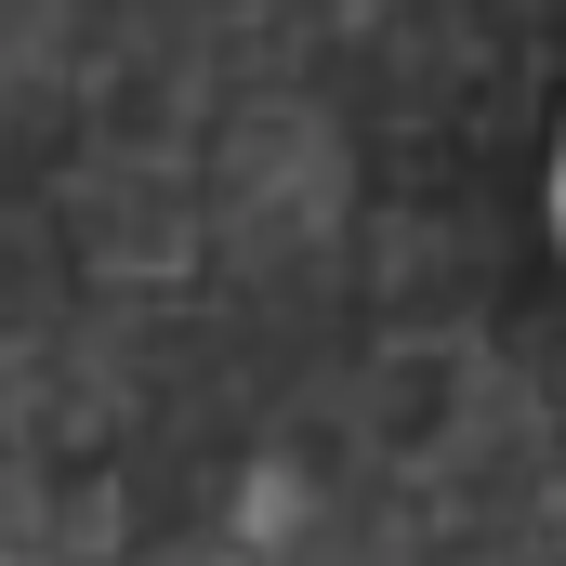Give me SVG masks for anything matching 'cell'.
Masks as SVG:
<instances>
[{"instance_id":"obj_1","label":"cell","mask_w":566,"mask_h":566,"mask_svg":"<svg viewBox=\"0 0 566 566\" xmlns=\"http://www.w3.org/2000/svg\"><path fill=\"white\" fill-rule=\"evenodd\" d=\"M0 566H566V0H0Z\"/></svg>"}]
</instances>
